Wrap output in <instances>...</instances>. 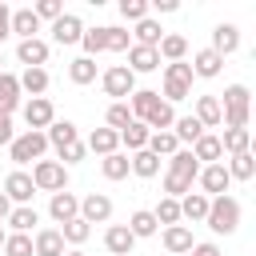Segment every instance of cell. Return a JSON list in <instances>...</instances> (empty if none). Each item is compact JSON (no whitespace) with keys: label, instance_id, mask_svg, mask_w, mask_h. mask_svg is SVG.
I'll return each mask as SVG.
<instances>
[{"label":"cell","instance_id":"40","mask_svg":"<svg viewBox=\"0 0 256 256\" xmlns=\"http://www.w3.org/2000/svg\"><path fill=\"white\" fill-rule=\"evenodd\" d=\"M100 172H104L108 180H124L132 168H128V156H124V152H112V156H104V160H100Z\"/></svg>","mask_w":256,"mask_h":256},{"label":"cell","instance_id":"33","mask_svg":"<svg viewBox=\"0 0 256 256\" xmlns=\"http://www.w3.org/2000/svg\"><path fill=\"white\" fill-rule=\"evenodd\" d=\"M128 168H132L136 176H144V180H152V176L160 172V160H156V156H152L148 148H140V152H132V156H128Z\"/></svg>","mask_w":256,"mask_h":256},{"label":"cell","instance_id":"38","mask_svg":"<svg viewBox=\"0 0 256 256\" xmlns=\"http://www.w3.org/2000/svg\"><path fill=\"white\" fill-rule=\"evenodd\" d=\"M68 80H72V84H92V80H96V60L76 56V60L68 64Z\"/></svg>","mask_w":256,"mask_h":256},{"label":"cell","instance_id":"46","mask_svg":"<svg viewBox=\"0 0 256 256\" xmlns=\"http://www.w3.org/2000/svg\"><path fill=\"white\" fill-rule=\"evenodd\" d=\"M60 236H64V244H84L88 236H92V228L76 216V220H68V224H60Z\"/></svg>","mask_w":256,"mask_h":256},{"label":"cell","instance_id":"35","mask_svg":"<svg viewBox=\"0 0 256 256\" xmlns=\"http://www.w3.org/2000/svg\"><path fill=\"white\" fill-rule=\"evenodd\" d=\"M208 216V196L204 192H188L180 200V220H204Z\"/></svg>","mask_w":256,"mask_h":256},{"label":"cell","instance_id":"43","mask_svg":"<svg viewBox=\"0 0 256 256\" xmlns=\"http://www.w3.org/2000/svg\"><path fill=\"white\" fill-rule=\"evenodd\" d=\"M104 120H108V128H112V132H124V128L132 124V112H128V104H124V100H116V104H108Z\"/></svg>","mask_w":256,"mask_h":256},{"label":"cell","instance_id":"18","mask_svg":"<svg viewBox=\"0 0 256 256\" xmlns=\"http://www.w3.org/2000/svg\"><path fill=\"white\" fill-rule=\"evenodd\" d=\"M192 228H184V224H172V228H164V248H168V256H184V252H192Z\"/></svg>","mask_w":256,"mask_h":256},{"label":"cell","instance_id":"5","mask_svg":"<svg viewBox=\"0 0 256 256\" xmlns=\"http://www.w3.org/2000/svg\"><path fill=\"white\" fill-rule=\"evenodd\" d=\"M100 84H104V92H108V96H116V100H124V96H132V92H136V76H132L124 64H112V68L100 76Z\"/></svg>","mask_w":256,"mask_h":256},{"label":"cell","instance_id":"4","mask_svg":"<svg viewBox=\"0 0 256 256\" xmlns=\"http://www.w3.org/2000/svg\"><path fill=\"white\" fill-rule=\"evenodd\" d=\"M32 184H36V192H64L68 188V168L60 160H36L32 164Z\"/></svg>","mask_w":256,"mask_h":256},{"label":"cell","instance_id":"9","mask_svg":"<svg viewBox=\"0 0 256 256\" xmlns=\"http://www.w3.org/2000/svg\"><path fill=\"white\" fill-rule=\"evenodd\" d=\"M4 196L20 208V204H32V196H36V184H32V176L28 172H8V180H4Z\"/></svg>","mask_w":256,"mask_h":256},{"label":"cell","instance_id":"3","mask_svg":"<svg viewBox=\"0 0 256 256\" xmlns=\"http://www.w3.org/2000/svg\"><path fill=\"white\" fill-rule=\"evenodd\" d=\"M44 152H48V136H44V132H20V136L8 144L12 164H32V160H44Z\"/></svg>","mask_w":256,"mask_h":256},{"label":"cell","instance_id":"20","mask_svg":"<svg viewBox=\"0 0 256 256\" xmlns=\"http://www.w3.org/2000/svg\"><path fill=\"white\" fill-rule=\"evenodd\" d=\"M84 148H88V152H96V156L104 160V156H112V152L120 148V132H112V128H96V132L88 136V144H84Z\"/></svg>","mask_w":256,"mask_h":256},{"label":"cell","instance_id":"39","mask_svg":"<svg viewBox=\"0 0 256 256\" xmlns=\"http://www.w3.org/2000/svg\"><path fill=\"white\" fill-rule=\"evenodd\" d=\"M144 124H148L152 132H172V124H176V112H172V104H164V100H160Z\"/></svg>","mask_w":256,"mask_h":256},{"label":"cell","instance_id":"12","mask_svg":"<svg viewBox=\"0 0 256 256\" xmlns=\"http://www.w3.org/2000/svg\"><path fill=\"white\" fill-rule=\"evenodd\" d=\"M48 212H52V220H56V224H68V220H76V216H80V196H72L68 188H64V192H52Z\"/></svg>","mask_w":256,"mask_h":256},{"label":"cell","instance_id":"13","mask_svg":"<svg viewBox=\"0 0 256 256\" xmlns=\"http://www.w3.org/2000/svg\"><path fill=\"white\" fill-rule=\"evenodd\" d=\"M32 256H64V236L60 228H40L32 236Z\"/></svg>","mask_w":256,"mask_h":256},{"label":"cell","instance_id":"54","mask_svg":"<svg viewBox=\"0 0 256 256\" xmlns=\"http://www.w3.org/2000/svg\"><path fill=\"white\" fill-rule=\"evenodd\" d=\"M12 36V8L8 4H0V44Z\"/></svg>","mask_w":256,"mask_h":256},{"label":"cell","instance_id":"45","mask_svg":"<svg viewBox=\"0 0 256 256\" xmlns=\"http://www.w3.org/2000/svg\"><path fill=\"white\" fill-rule=\"evenodd\" d=\"M104 44H108V52H128V48H132V32L108 24V28H104Z\"/></svg>","mask_w":256,"mask_h":256},{"label":"cell","instance_id":"22","mask_svg":"<svg viewBox=\"0 0 256 256\" xmlns=\"http://www.w3.org/2000/svg\"><path fill=\"white\" fill-rule=\"evenodd\" d=\"M44 136H48V144H52V148H56V152H60V148H68V144H76V140H80V136H76V124H72V120H52V124H48V132H44Z\"/></svg>","mask_w":256,"mask_h":256},{"label":"cell","instance_id":"24","mask_svg":"<svg viewBox=\"0 0 256 256\" xmlns=\"http://www.w3.org/2000/svg\"><path fill=\"white\" fill-rule=\"evenodd\" d=\"M164 40V28L152 20V16H144L140 24H136V32H132V44H140V48H156Z\"/></svg>","mask_w":256,"mask_h":256},{"label":"cell","instance_id":"2","mask_svg":"<svg viewBox=\"0 0 256 256\" xmlns=\"http://www.w3.org/2000/svg\"><path fill=\"white\" fill-rule=\"evenodd\" d=\"M188 96H192V68L184 60L164 64V104H176V100H188Z\"/></svg>","mask_w":256,"mask_h":256},{"label":"cell","instance_id":"19","mask_svg":"<svg viewBox=\"0 0 256 256\" xmlns=\"http://www.w3.org/2000/svg\"><path fill=\"white\" fill-rule=\"evenodd\" d=\"M156 56H160V60H168V64H176V60H184V56H188V40H184L180 32H164V40L156 44Z\"/></svg>","mask_w":256,"mask_h":256},{"label":"cell","instance_id":"44","mask_svg":"<svg viewBox=\"0 0 256 256\" xmlns=\"http://www.w3.org/2000/svg\"><path fill=\"white\" fill-rule=\"evenodd\" d=\"M176 148H180V144H176L172 132H152V136H148V152H152L156 160H160V156H172Z\"/></svg>","mask_w":256,"mask_h":256},{"label":"cell","instance_id":"48","mask_svg":"<svg viewBox=\"0 0 256 256\" xmlns=\"http://www.w3.org/2000/svg\"><path fill=\"white\" fill-rule=\"evenodd\" d=\"M4 256H32V236H24V232L4 236Z\"/></svg>","mask_w":256,"mask_h":256},{"label":"cell","instance_id":"23","mask_svg":"<svg viewBox=\"0 0 256 256\" xmlns=\"http://www.w3.org/2000/svg\"><path fill=\"white\" fill-rule=\"evenodd\" d=\"M16 108H20V84H16L12 72H0V112L12 116Z\"/></svg>","mask_w":256,"mask_h":256},{"label":"cell","instance_id":"42","mask_svg":"<svg viewBox=\"0 0 256 256\" xmlns=\"http://www.w3.org/2000/svg\"><path fill=\"white\" fill-rule=\"evenodd\" d=\"M80 44H84V56H88V60H96L100 52H108V44H104V28H84Z\"/></svg>","mask_w":256,"mask_h":256},{"label":"cell","instance_id":"60","mask_svg":"<svg viewBox=\"0 0 256 256\" xmlns=\"http://www.w3.org/2000/svg\"><path fill=\"white\" fill-rule=\"evenodd\" d=\"M0 64H4V52H0ZM0 72H4V68H0Z\"/></svg>","mask_w":256,"mask_h":256},{"label":"cell","instance_id":"36","mask_svg":"<svg viewBox=\"0 0 256 256\" xmlns=\"http://www.w3.org/2000/svg\"><path fill=\"white\" fill-rule=\"evenodd\" d=\"M196 120L204 128H216L220 124V100L216 96H196Z\"/></svg>","mask_w":256,"mask_h":256},{"label":"cell","instance_id":"27","mask_svg":"<svg viewBox=\"0 0 256 256\" xmlns=\"http://www.w3.org/2000/svg\"><path fill=\"white\" fill-rule=\"evenodd\" d=\"M148 136H152V128H148L144 120H132V124L120 132V144H124L128 152H140V148H148Z\"/></svg>","mask_w":256,"mask_h":256},{"label":"cell","instance_id":"8","mask_svg":"<svg viewBox=\"0 0 256 256\" xmlns=\"http://www.w3.org/2000/svg\"><path fill=\"white\" fill-rule=\"evenodd\" d=\"M52 120H56V112H52V100H48V96H32V100L24 104V124H28V132H44Z\"/></svg>","mask_w":256,"mask_h":256},{"label":"cell","instance_id":"55","mask_svg":"<svg viewBox=\"0 0 256 256\" xmlns=\"http://www.w3.org/2000/svg\"><path fill=\"white\" fill-rule=\"evenodd\" d=\"M192 256H220V248L204 240V244H192Z\"/></svg>","mask_w":256,"mask_h":256},{"label":"cell","instance_id":"56","mask_svg":"<svg viewBox=\"0 0 256 256\" xmlns=\"http://www.w3.org/2000/svg\"><path fill=\"white\" fill-rule=\"evenodd\" d=\"M148 8H156V12H176V8H180V4H176V0H152V4H148Z\"/></svg>","mask_w":256,"mask_h":256},{"label":"cell","instance_id":"47","mask_svg":"<svg viewBox=\"0 0 256 256\" xmlns=\"http://www.w3.org/2000/svg\"><path fill=\"white\" fill-rule=\"evenodd\" d=\"M164 192H168L172 200H184V196L192 192V180H188V176H176V172H164Z\"/></svg>","mask_w":256,"mask_h":256},{"label":"cell","instance_id":"41","mask_svg":"<svg viewBox=\"0 0 256 256\" xmlns=\"http://www.w3.org/2000/svg\"><path fill=\"white\" fill-rule=\"evenodd\" d=\"M152 216H156V224H164V228H172V224H180V200H172V196H164L156 208H152Z\"/></svg>","mask_w":256,"mask_h":256},{"label":"cell","instance_id":"25","mask_svg":"<svg viewBox=\"0 0 256 256\" xmlns=\"http://www.w3.org/2000/svg\"><path fill=\"white\" fill-rule=\"evenodd\" d=\"M16 84H20V92H28V96H44V92H48V72H44V68H24V72L16 76Z\"/></svg>","mask_w":256,"mask_h":256},{"label":"cell","instance_id":"51","mask_svg":"<svg viewBox=\"0 0 256 256\" xmlns=\"http://www.w3.org/2000/svg\"><path fill=\"white\" fill-rule=\"evenodd\" d=\"M232 104H248V88L244 84H228L224 88V104L220 108H232Z\"/></svg>","mask_w":256,"mask_h":256},{"label":"cell","instance_id":"52","mask_svg":"<svg viewBox=\"0 0 256 256\" xmlns=\"http://www.w3.org/2000/svg\"><path fill=\"white\" fill-rule=\"evenodd\" d=\"M84 152H88V148H84V140H76V144L60 148V164H64V168H68V164H80V160H84Z\"/></svg>","mask_w":256,"mask_h":256},{"label":"cell","instance_id":"17","mask_svg":"<svg viewBox=\"0 0 256 256\" xmlns=\"http://www.w3.org/2000/svg\"><path fill=\"white\" fill-rule=\"evenodd\" d=\"M192 76H204V80H212V76H220V68H224V56H216L212 48H200L196 56H192Z\"/></svg>","mask_w":256,"mask_h":256},{"label":"cell","instance_id":"29","mask_svg":"<svg viewBox=\"0 0 256 256\" xmlns=\"http://www.w3.org/2000/svg\"><path fill=\"white\" fill-rule=\"evenodd\" d=\"M36 32H40V20L32 16V8H16V12H12V36L32 40Z\"/></svg>","mask_w":256,"mask_h":256},{"label":"cell","instance_id":"31","mask_svg":"<svg viewBox=\"0 0 256 256\" xmlns=\"http://www.w3.org/2000/svg\"><path fill=\"white\" fill-rule=\"evenodd\" d=\"M168 172H176V176H188V180H196L200 164H196V156H192L188 148H176V152L168 156Z\"/></svg>","mask_w":256,"mask_h":256},{"label":"cell","instance_id":"15","mask_svg":"<svg viewBox=\"0 0 256 256\" xmlns=\"http://www.w3.org/2000/svg\"><path fill=\"white\" fill-rule=\"evenodd\" d=\"M240 48V28L236 24H216L212 28V52L216 56H228V52H236Z\"/></svg>","mask_w":256,"mask_h":256},{"label":"cell","instance_id":"16","mask_svg":"<svg viewBox=\"0 0 256 256\" xmlns=\"http://www.w3.org/2000/svg\"><path fill=\"white\" fill-rule=\"evenodd\" d=\"M124 68H128L132 76H136V72H156V68H160V56H156V48H140V44H132Z\"/></svg>","mask_w":256,"mask_h":256},{"label":"cell","instance_id":"10","mask_svg":"<svg viewBox=\"0 0 256 256\" xmlns=\"http://www.w3.org/2000/svg\"><path fill=\"white\" fill-rule=\"evenodd\" d=\"M16 60H20L24 68H44V64H48V40H40V36L20 40V44H16Z\"/></svg>","mask_w":256,"mask_h":256},{"label":"cell","instance_id":"37","mask_svg":"<svg viewBox=\"0 0 256 256\" xmlns=\"http://www.w3.org/2000/svg\"><path fill=\"white\" fill-rule=\"evenodd\" d=\"M248 144H252V132L248 128H224V136H220V148L224 152H248Z\"/></svg>","mask_w":256,"mask_h":256},{"label":"cell","instance_id":"14","mask_svg":"<svg viewBox=\"0 0 256 256\" xmlns=\"http://www.w3.org/2000/svg\"><path fill=\"white\" fill-rule=\"evenodd\" d=\"M104 248H108L112 256H128V252L136 248V236H132L124 224H108V232H104Z\"/></svg>","mask_w":256,"mask_h":256},{"label":"cell","instance_id":"7","mask_svg":"<svg viewBox=\"0 0 256 256\" xmlns=\"http://www.w3.org/2000/svg\"><path fill=\"white\" fill-rule=\"evenodd\" d=\"M80 220L92 228V224H108L112 220V200L104 196V192H88L84 200H80Z\"/></svg>","mask_w":256,"mask_h":256},{"label":"cell","instance_id":"53","mask_svg":"<svg viewBox=\"0 0 256 256\" xmlns=\"http://www.w3.org/2000/svg\"><path fill=\"white\" fill-rule=\"evenodd\" d=\"M12 140H16V128H12V116H4V112H0V148H8Z\"/></svg>","mask_w":256,"mask_h":256},{"label":"cell","instance_id":"26","mask_svg":"<svg viewBox=\"0 0 256 256\" xmlns=\"http://www.w3.org/2000/svg\"><path fill=\"white\" fill-rule=\"evenodd\" d=\"M156 104H160V92H152V88H136V92H132V108H128V112H132V120H148Z\"/></svg>","mask_w":256,"mask_h":256},{"label":"cell","instance_id":"11","mask_svg":"<svg viewBox=\"0 0 256 256\" xmlns=\"http://www.w3.org/2000/svg\"><path fill=\"white\" fill-rule=\"evenodd\" d=\"M80 36H84V24H80L76 12H64L60 20H52V40L56 44H80Z\"/></svg>","mask_w":256,"mask_h":256},{"label":"cell","instance_id":"6","mask_svg":"<svg viewBox=\"0 0 256 256\" xmlns=\"http://www.w3.org/2000/svg\"><path fill=\"white\" fill-rule=\"evenodd\" d=\"M196 180H200V188H204V196L212 200V196H228V168H224V160L220 164H204L200 172H196Z\"/></svg>","mask_w":256,"mask_h":256},{"label":"cell","instance_id":"30","mask_svg":"<svg viewBox=\"0 0 256 256\" xmlns=\"http://www.w3.org/2000/svg\"><path fill=\"white\" fill-rule=\"evenodd\" d=\"M172 136H176V144H180V140H184V144H196V140L204 136V124H200L196 116H176Z\"/></svg>","mask_w":256,"mask_h":256},{"label":"cell","instance_id":"50","mask_svg":"<svg viewBox=\"0 0 256 256\" xmlns=\"http://www.w3.org/2000/svg\"><path fill=\"white\" fill-rule=\"evenodd\" d=\"M32 16H36V20H60V16H64V4H60V0H40V4L32 8Z\"/></svg>","mask_w":256,"mask_h":256},{"label":"cell","instance_id":"57","mask_svg":"<svg viewBox=\"0 0 256 256\" xmlns=\"http://www.w3.org/2000/svg\"><path fill=\"white\" fill-rule=\"evenodd\" d=\"M8 212H12V200H8V196H4V192H0V224H4V220H8Z\"/></svg>","mask_w":256,"mask_h":256},{"label":"cell","instance_id":"28","mask_svg":"<svg viewBox=\"0 0 256 256\" xmlns=\"http://www.w3.org/2000/svg\"><path fill=\"white\" fill-rule=\"evenodd\" d=\"M4 224H12V232H24V236H28V232L40 224V212H36L32 204H20V208H12V212H8V220H4Z\"/></svg>","mask_w":256,"mask_h":256},{"label":"cell","instance_id":"1","mask_svg":"<svg viewBox=\"0 0 256 256\" xmlns=\"http://www.w3.org/2000/svg\"><path fill=\"white\" fill-rule=\"evenodd\" d=\"M204 224H208L212 232H220V236H232V232L240 228V200H236V196H212Z\"/></svg>","mask_w":256,"mask_h":256},{"label":"cell","instance_id":"49","mask_svg":"<svg viewBox=\"0 0 256 256\" xmlns=\"http://www.w3.org/2000/svg\"><path fill=\"white\" fill-rule=\"evenodd\" d=\"M120 16L132 20V24H140L148 16V0H120Z\"/></svg>","mask_w":256,"mask_h":256},{"label":"cell","instance_id":"59","mask_svg":"<svg viewBox=\"0 0 256 256\" xmlns=\"http://www.w3.org/2000/svg\"><path fill=\"white\" fill-rule=\"evenodd\" d=\"M4 236H8V232H4V228H0V248H4Z\"/></svg>","mask_w":256,"mask_h":256},{"label":"cell","instance_id":"21","mask_svg":"<svg viewBox=\"0 0 256 256\" xmlns=\"http://www.w3.org/2000/svg\"><path fill=\"white\" fill-rule=\"evenodd\" d=\"M192 156H196V164L204 160V164H220V156H224V148H220V136H212V132H204L192 148H188Z\"/></svg>","mask_w":256,"mask_h":256},{"label":"cell","instance_id":"32","mask_svg":"<svg viewBox=\"0 0 256 256\" xmlns=\"http://www.w3.org/2000/svg\"><path fill=\"white\" fill-rule=\"evenodd\" d=\"M124 228H128L136 240H144V236H156V228H160V224H156V216H152L148 208H140V212H132V216H128V224H124Z\"/></svg>","mask_w":256,"mask_h":256},{"label":"cell","instance_id":"58","mask_svg":"<svg viewBox=\"0 0 256 256\" xmlns=\"http://www.w3.org/2000/svg\"><path fill=\"white\" fill-rule=\"evenodd\" d=\"M64 256H84V252H80V248H72V252H64Z\"/></svg>","mask_w":256,"mask_h":256},{"label":"cell","instance_id":"34","mask_svg":"<svg viewBox=\"0 0 256 256\" xmlns=\"http://www.w3.org/2000/svg\"><path fill=\"white\" fill-rule=\"evenodd\" d=\"M224 168H228V180H252V176H256V160H252V152H236Z\"/></svg>","mask_w":256,"mask_h":256}]
</instances>
